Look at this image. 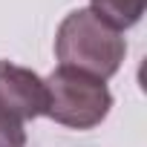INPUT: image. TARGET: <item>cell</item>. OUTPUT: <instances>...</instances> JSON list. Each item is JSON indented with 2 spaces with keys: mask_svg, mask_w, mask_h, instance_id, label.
Wrapping results in <instances>:
<instances>
[{
  "mask_svg": "<svg viewBox=\"0 0 147 147\" xmlns=\"http://www.w3.org/2000/svg\"><path fill=\"white\" fill-rule=\"evenodd\" d=\"M55 55L61 66L107 81L121 69V61L127 55V40L115 26L101 20L92 9H75L58 26Z\"/></svg>",
  "mask_w": 147,
  "mask_h": 147,
  "instance_id": "cell-1",
  "label": "cell"
},
{
  "mask_svg": "<svg viewBox=\"0 0 147 147\" xmlns=\"http://www.w3.org/2000/svg\"><path fill=\"white\" fill-rule=\"evenodd\" d=\"M43 84H46V115L69 130L98 127L113 107L107 81H98L75 69L58 66L43 78Z\"/></svg>",
  "mask_w": 147,
  "mask_h": 147,
  "instance_id": "cell-2",
  "label": "cell"
},
{
  "mask_svg": "<svg viewBox=\"0 0 147 147\" xmlns=\"http://www.w3.org/2000/svg\"><path fill=\"white\" fill-rule=\"evenodd\" d=\"M0 113L12 118L32 121L46 115V84L38 72L0 61Z\"/></svg>",
  "mask_w": 147,
  "mask_h": 147,
  "instance_id": "cell-3",
  "label": "cell"
},
{
  "mask_svg": "<svg viewBox=\"0 0 147 147\" xmlns=\"http://www.w3.org/2000/svg\"><path fill=\"white\" fill-rule=\"evenodd\" d=\"M0 147H26L23 124L6 113H0Z\"/></svg>",
  "mask_w": 147,
  "mask_h": 147,
  "instance_id": "cell-5",
  "label": "cell"
},
{
  "mask_svg": "<svg viewBox=\"0 0 147 147\" xmlns=\"http://www.w3.org/2000/svg\"><path fill=\"white\" fill-rule=\"evenodd\" d=\"M90 9L101 20H107L110 26H115L121 32V29H130L141 20L147 0H90Z\"/></svg>",
  "mask_w": 147,
  "mask_h": 147,
  "instance_id": "cell-4",
  "label": "cell"
}]
</instances>
